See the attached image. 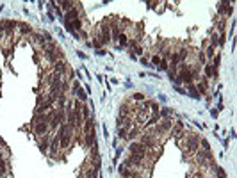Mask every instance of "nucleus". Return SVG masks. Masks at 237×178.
<instances>
[{
	"label": "nucleus",
	"instance_id": "1",
	"mask_svg": "<svg viewBox=\"0 0 237 178\" xmlns=\"http://www.w3.org/2000/svg\"><path fill=\"white\" fill-rule=\"evenodd\" d=\"M187 141H185V148H187V151H191V153H196L198 151V146H200V137L196 136V134H187Z\"/></svg>",
	"mask_w": 237,
	"mask_h": 178
},
{
	"label": "nucleus",
	"instance_id": "23",
	"mask_svg": "<svg viewBox=\"0 0 237 178\" xmlns=\"http://www.w3.org/2000/svg\"><path fill=\"white\" fill-rule=\"evenodd\" d=\"M118 39H120V43H121V44H127V43H128L127 34H120V37H118Z\"/></svg>",
	"mask_w": 237,
	"mask_h": 178
},
{
	"label": "nucleus",
	"instance_id": "4",
	"mask_svg": "<svg viewBox=\"0 0 237 178\" xmlns=\"http://www.w3.org/2000/svg\"><path fill=\"white\" fill-rule=\"evenodd\" d=\"M71 130H73V128H70L68 132H64L62 136L59 137V141H61V148H68V146H70V143H71Z\"/></svg>",
	"mask_w": 237,
	"mask_h": 178
},
{
	"label": "nucleus",
	"instance_id": "3",
	"mask_svg": "<svg viewBox=\"0 0 237 178\" xmlns=\"http://www.w3.org/2000/svg\"><path fill=\"white\" fill-rule=\"evenodd\" d=\"M130 153L132 155H141V157H146V148L141 143H132L130 144Z\"/></svg>",
	"mask_w": 237,
	"mask_h": 178
},
{
	"label": "nucleus",
	"instance_id": "13",
	"mask_svg": "<svg viewBox=\"0 0 237 178\" xmlns=\"http://www.w3.org/2000/svg\"><path fill=\"white\" fill-rule=\"evenodd\" d=\"M80 110H82V118H84V119H88V118H91V110H89L88 103H84V105L80 107Z\"/></svg>",
	"mask_w": 237,
	"mask_h": 178
},
{
	"label": "nucleus",
	"instance_id": "22",
	"mask_svg": "<svg viewBox=\"0 0 237 178\" xmlns=\"http://www.w3.org/2000/svg\"><path fill=\"white\" fill-rule=\"evenodd\" d=\"M161 61H162V57H159V55H154V57H152V64H155V66H159Z\"/></svg>",
	"mask_w": 237,
	"mask_h": 178
},
{
	"label": "nucleus",
	"instance_id": "28",
	"mask_svg": "<svg viewBox=\"0 0 237 178\" xmlns=\"http://www.w3.org/2000/svg\"><path fill=\"white\" fill-rule=\"evenodd\" d=\"M175 89H177V91H178L180 95H185V93H184V89H182V87H178V85H175Z\"/></svg>",
	"mask_w": 237,
	"mask_h": 178
},
{
	"label": "nucleus",
	"instance_id": "17",
	"mask_svg": "<svg viewBox=\"0 0 237 178\" xmlns=\"http://www.w3.org/2000/svg\"><path fill=\"white\" fill-rule=\"evenodd\" d=\"M148 107L152 109V112H154V114H159V105H157L155 102H148Z\"/></svg>",
	"mask_w": 237,
	"mask_h": 178
},
{
	"label": "nucleus",
	"instance_id": "11",
	"mask_svg": "<svg viewBox=\"0 0 237 178\" xmlns=\"http://www.w3.org/2000/svg\"><path fill=\"white\" fill-rule=\"evenodd\" d=\"M48 141H50V136H45V137L39 141V150L41 151H47L48 150Z\"/></svg>",
	"mask_w": 237,
	"mask_h": 178
},
{
	"label": "nucleus",
	"instance_id": "2",
	"mask_svg": "<svg viewBox=\"0 0 237 178\" xmlns=\"http://www.w3.org/2000/svg\"><path fill=\"white\" fill-rule=\"evenodd\" d=\"M177 77L180 78V82H185L187 85H189V84H192V80H195V78H192V71H191V68H187L185 64H182V66H180V73H178Z\"/></svg>",
	"mask_w": 237,
	"mask_h": 178
},
{
	"label": "nucleus",
	"instance_id": "29",
	"mask_svg": "<svg viewBox=\"0 0 237 178\" xmlns=\"http://www.w3.org/2000/svg\"><path fill=\"white\" fill-rule=\"evenodd\" d=\"M96 55H105V50H102V48H100V50H96Z\"/></svg>",
	"mask_w": 237,
	"mask_h": 178
},
{
	"label": "nucleus",
	"instance_id": "8",
	"mask_svg": "<svg viewBox=\"0 0 237 178\" xmlns=\"http://www.w3.org/2000/svg\"><path fill=\"white\" fill-rule=\"evenodd\" d=\"M54 73H59L61 77L66 73V62H54Z\"/></svg>",
	"mask_w": 237,
	"mask_h": 178
},
{
	"label": "nucleus",
	"instance_id": "20",
	"mask_svg": "<svg viewBox=\"0 0 237 178\" xmlns=\"http://www.w3.org/2000/svg\"><path fill=\"white\" fill-rule=\"evenodd\" d=\"M218 29H219V32H221V34H225V29H226V21H225V20H219Z\"/></svg>",
	"mask_w": 237,
	"mask_h": 178
},
{
	"label": "nucleus",
	"instance_id": "9",
	"mask_svg": "<svg viewBox=\"0 0 237 178\" xmlns=\"http://www.w3.org/2000/svg\"><path fill=\"white\" fill-rule=\"evenodd\" d=\"M77 18H79V11H77L75 7L64 14V21H73V20H77Z\"/></svg>",
	"mask_w": 237,
	"mask_h": 178
},
{
	"label": "nucleus",
	"instance_id": "30",
	"mask_svg": "<svg viewBox=\"0 0 237 178\" xmlns=\"http://www.w3.org/2000/svg\"><path fill=\"white\" fill-rule=\"evenodd\" d=\"M134 50H136V54H143V48H141V47H137V48H134Z\"/></svg>",
	"mask_w": 237,
	"mask_h": 178
},
{
	"label": "nucleus",
	"instance_id": "16",
	"mask_svg": "<svg viewBox=\"0 0 237 178\" xmlns=\"http://www.w3.org/2000/svg\"><path fill=\"white\" fill-rule=\"evenodd\" d=\"M214 54H216V48L212 47V44H209V48H207V52H205V59L209 57V59H212L214 57Z\"/></svg>",
	"mask_w": 237,
	"mask_h": 178
},
{
	"label": "nucleus",
	"instance_id": "10",
	"mask_svg": "<svg viewBox=\"0 0 237 178\" xmlns=\"http://www.w3.org/2000/svg\"><path fill=\"white\" fill-rule=\"evenodd\" d=\"M75 95H77V100H80V102H86V100H88V93H86L82 87L75 89Z\"/></svg>",
	"mask_w": 237,
	"mask_h": 178
},
{
	"label": "nucleus",
	"instance_id": "15",
	"mask_svg": "<svg viewBox=\"0 0 237 178\" xmlns=\"http://www.w3.org/2000/svg\"><path fill=\"white\" fill-rule=\"evenodd\" d=\"M57 146H59V137L55 136V137H54V141H52V146H50V153H52V155H55Z\"/></svg>",
	"mask_w": 237,
	"mask_h": 178
},
{
	"label": "nucleus",
	"instance_id": "25",
	"mask_svg": "<svg viewBox=\"0 0 237 178\" xmlns=\"http://www.w3.org/2000/svg\"><path fill=\"white\" fill-rule=\"evenodd\" d=\"M159 70H168V61H161V64H159Z\"/></svg>",
	"mask_w": 237,
	"mask_h": 178
},
{
	"label": "nucleus",
	"instance_id": "6",
	"mask_svg": "<svg viewBox=\"0 0 237 178\" xmlns=\"http://www.w3.org/2000/svg\"><path fill=\"white\" fill-rule=\"evenodd\" d=\"M18 25H20V21H14V20H4V32H6V34H11Z\"/></svg>",
	"mask_w": 237,
	"mask_h": 178
},
{
	"label": "nucleus",
	"instance_id": "5",
	"mask_svg": "<svg viewBox=\"0 0 237 178\" xmlns=\"http://www.w3.org/2000/svg\"><path fill=\"white\" fill-rule=\"evenodd\" d=\"M141 144H143L146 150H148V148H150V150L157 148V143L152 139V136H141Z\"/></svg>",
	"mask_w": 237,
	"mask_h": 178
},
{
	"label": "nucleus",
	"instance_id": "7",
	"mask_svg": "<svg viewBox=\"0 0 237 178\" xmlns=\"http://www.w3.org/2000/svg\"><path fill=\"white\" fill-rule=\"evenodd\" d=\"M48 123H37V125H34V132L37 134V136H47L48 134Z\"/></svg>",
	"mask_w": 237,
	"mask_h": 178
},
{
	"label": "nucleus",
	"instance_id": "27",
	"mask_svg": "<svg viewBox=\"0 0 237 178\" xmlns=\"http://www.w3.org/2000/svg\"><path fill=\"white\" fill-rule=\"evenodd\" d=\"M198 59H200L202 62H205V54H203V52H200V54H198Z\"/></svg>",
	"mask_w": 237,
	"mask_h": 178
},
{
	"label": "nucleus",
	"instance_id": "21",
	"mask_svg": "<svg viewBox=\"0 0 237 178\" xmlns=\"http://www.w3.org/2000/svg\"><path fill=\"white\" fill-rule=\"evenodd\" d=\"M128 136H130V139H136V137L139 136V128H132V130H130V134H128Z\"/></svg>",
	"mask_w": 237,
	"mask_h": 178
},
{
	"label": "nucleus",
	"instance_id": "18",
	"mask_svg": "<svg viewBox=\"0 0 237 178\" xmlns=\"http://www.w3.org/2000/svg\"><path fill=\"white\" fill-rule=\"evenodd\" d=\"M218 41H219V34H212V37H210V44L214 48L218 47Z\"/></svg>",
	"mask_w": 237,
	"mask_h": 178
},
{
	"label": "nucleus",
	"instance_id": "31",
	"mask_svg": "<svg viewBox=\"0 0 237 178\" xmlns=\"http://www.w3.org/2000/svg\"><path fill=\"white\" fill-rule=\"evenodd\" d=\"M0 159H2V153H0Z\"/></svg>",
	"mask_w": 237,
	"mask_h": 178
},
{
	"label": "nucleus",
	"instance_id": "26",
	"mask_svg": "<svg viewBox=\"0 0 237 178\" xmlns=\"http://www.w3.org/2000/svg\"><path fill=\"white\" fill-rule=\"evenodd\" d=\"M141 64H143V66H146V68H150V66H152V64H150V62H148V61H146L144 57L141 59Z\"/></svg>",
	"mask_w": 237,
	"mask_h": 178
},
{
	"label": "nucleus",
	"instance_id": "14",
	"mask_svg": "<svg viewBox=\"0 0 237 178\" xmlns=\"http://www.w3.org/2000/svg\"><path fill=\"white\" fill-rule=\"evenodd\" d=\"M20 27V30H21V34H32V29L27 25V23H20L18 25Z\"/></svg>",
	"mask_w": 237,
	"mask_h": 178
},
{
	"label": "nucleus",
	"instance_id": "19",
	"mask_svg": "<svg viewBox=\"0 0 237 178\" xmlns=\"http://www.w3.org/2000/svg\"><path fill=\"white\" fill-rule=\"evenodd\" d=\"M41 36H43V41L45 43H52V34L50 32H41Z\"/></svg>",
	"mask_w": 237,
	"mask_h": 178
},
{
	"label": "nucleus",
	"instance_id": "12",
	"mask_svg": "<svg viewBox=\"0 0 237 178\" xmlns=\"http://www.w3.org/2000/svg\"><path fill=\"white\" fill-rule=\"evenodd\" d=\"M196 91H200L202 95H205V93H207V78H202V82L196 85Z\"/></svg>",
	"mask_w": 237,
	"mask_h": 178
},
{
	"label": "nucleus",
	"instance_id": "24",
	"mask_svg": "<svg viewBox=\"0 0 237 178\" xmlns=\"http://www.w3.org/2000/svg\"><path fill=\"white\" fill-rule=\"evenodd\" d=\"M134 100L141 102V100H144V95H143V93H134Z\"/></svg>",
	"mask_w": 237,
	"mask_h": 178
}]
</instances>
